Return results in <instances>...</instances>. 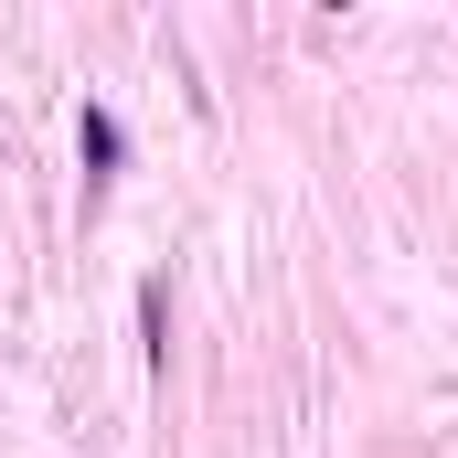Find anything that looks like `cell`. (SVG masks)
<instances>
[{"mask_svg": "<svg viewBox=\"0 0 458 458\" xmlns=\"http://www.w3.org/2000/svg\"><path fill=\"white\" fill-rule=\"evenodd\" d=\"M75 139H86V171H117V149H128L107 107H86V128H75Z\"/></svg>", "mask_w": 458, "mask_h": 458, "instance_id": "1", "label": "cell"}]
</instances>
